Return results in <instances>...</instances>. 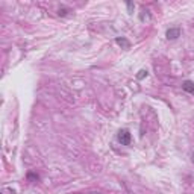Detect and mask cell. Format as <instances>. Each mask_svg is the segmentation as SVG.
Returning <instances> with one entry per match:
<instances>
[{
	"mask_svg": "<svg viewBox=\"0 0 194 194\" xmlns=\"http://www.w3.org/2000/svg\"><path fill=\"white\" fill-rule=\"evenodd\" d=\"M117 138H118V141H120L123 146H129L130 141H132V135H130V132H129L127 129H120Z\"/></svg>",
	"mask_w": 194,
	"mask_h": 194,
	"instance_id": "1",
	"label": "cell"
},
{
	"mask_svg": "<svg viewBox=\"0 0 194 194\" xmlns=\"http://www.w3.org/2000/svg\"><path fill=\"white\" fill-rule=\"evenodd\" d=\"M165 37H167V40H176V38H179L180 37V29L179 27H170L169 30L165 32Z\"/></svg>",
	"mask_w": 194,
	"mask_h": 194,
	"instance_id": "2",
	"label": "cell"
},
{
	"mask_svg": "<svg viewBox=\"0 0 194 194\" xmlns=\"http://www.w3.org/2000/svg\"><path fill=\"white\" fill-rule=\"evenodd\" d=\"M182 90L187 91V93H190V94H194V82H191V80H185V82L182 83Z\"/></svg>",
	"mask_w": 194,
	"mask_h": 194,
	"instance_id": "3",
	"label": "cell"
},
{
	"mask_svg": "<svg viewBox=\"0 0 194 194\" xmlns=\"http://www.w3.org/2000/svg\"><path fill=\"white\" fill-rule=\"evenodd\" d=\"M115 43L118 44V46H121L123 49H130V43L126 40V38H123V37H118V38H115Z\"/></svg>",
	"mask_w": 194,
	"mask_h": 194,
	"instance_id": "4",
	"label": "cell"
},
{
	"mask_svg": "<svg viewBox=\"0 0 194 194\" xmlns=\"http://www.w3.org/2000/svg\"><path fill=\"white\" fill-rule=\"evenodd\" d=\"M140 18H141V21H144V20H150V14H149V11H143V14L140 15Z\"/></svg>",
	"mask_w": 194,
	"mask_h": 194,
	"instance_id": "5",
	"label": "cell"
},
{
	"mask_svg": "<svg viewBox=\"0 0 194 194\" xmlns=\"http://www.w3.org/2000/svg\"><path fill=\"white\" fill-rule=\"evenodd\" d=\"M147 74H149L147 70H141V72H138V74H137V79H140V80H141V79L147 77Z\"/></svg>",
	"mask_w": 194,
	"mask_h": 194,
	"instance_id": "6",
	"label": "cell"
},
{
	"mask_svg": "<svg viewBox=\"0 0 194 194\" xmlns=\"http://www.w3.org/2000/svg\"><path fill=\"white\" fill-rule=\"evenodd\" d=\"M27 179H29V180H38L40 176L35 174V173H27Z\"/></svg>",
	"mask_w": 194,
	"mask_h": 194,
	"instance_id": "7",
	"label": "cell"
},
{
	"mask_svg": "<svg viewBox=\"0 0 194 194\" xmlns=\"http://www.w3.org/2000/svg\"><path fill=\"white\" fill-rule=\"evenodd\" d=\"M134 8H135V5L129 2V3H127V11H129V12H132V11H134Z\"/></svg>",
	"mask_w": 194,
	"mask_h": 194,
	"instance_id": "8",
	"label": "cell"
},
{
	"mask_svg": "<svg viewBox=\"0 0 194 194\" xmlns=\"http://www.w3.org/2000/svg\"><path fill=\"white\" fill-rule=\"evenodd\" d=\"M67 12H68V9H65V8L64 9H59V15H65Z\"/></svg>",
	"mask_w": 194,
	"mask_h": 194,
	"instance_id": "9",
	"label": "cell"
},
{
	"mask_svg": "<svg viewBox=\"0 0 194 194\" xmlns=\"http://www.w3.org/2000/svg\"><path fill=\"white\" fill-rule=\"evenodd\" d=\"M191 159H193V162H194V153H193V158H191Z\"/></svg>",
	"mask_w": 194,
	"mask_h": 194,
	"instance_id": "10",
	"label": "cell"
}]
</instances>
